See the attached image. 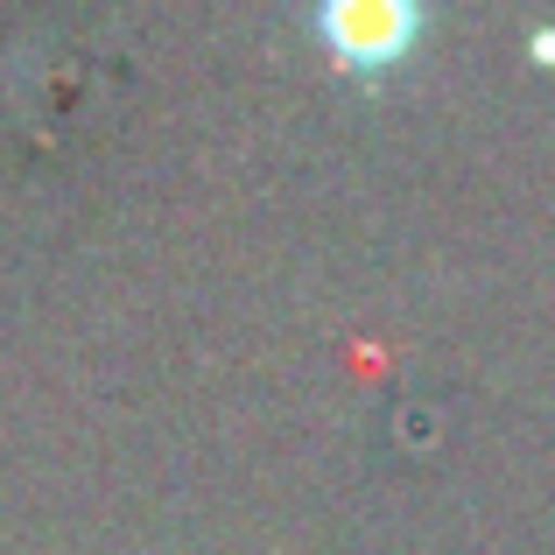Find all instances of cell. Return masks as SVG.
Returning <instances> with one entry per match:
<instances>
[{"label":"cell","mask_w":555,"mask_h":555,"mask_svg":"<svg viewBox=\"0 0 555 555\" xmlns=\"http://www.w3.org/2000/svg\"><path fill=\"white\" fill-rule=\"evenodd\" d=\"M310 22H317V36L359 70L408 56V42L422 36V14L408 8V0H331V8L310 14Z\"/></svg>","instance_id":"6da1fadb"}]
</instances>
